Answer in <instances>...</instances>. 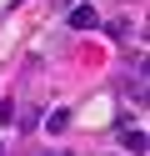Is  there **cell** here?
<instances>
[{
  "label": "cell",
  "mask_w": 150,
  "mask_h": 156,
  "mask_svg": "<svg viewBox=\"0 0 150 156\" xmlns=\"http://www.w3.org/2000/svg\"><path fill=\"white\" fill-rule=\"evenodd\" d=\"M40 121H45V131H50V136L70 131V111H65V106H55V111H50V116H40Z\"/></svg>",
  "instance_id": "3957f363"
},
{
  "label": "cell",
  "mask_w": 150,
  "mask_h": 156,
  "mask_svg": "<svg viewBox=\"0 0 150 156\" xmlns=\"http://www.w3.org/2000/svg\"><path fill=\"white\" fill-rule=\"evenodd\" d=\"M45 156H65V151H45Z\"/></svg>",
  "instance_id": "8992f818"
},
{
  "label": "cell",
  "mask_w": 150,
  "mask_h": 156,
  "mask_svg": "<svg viewBox=\"0 0 150 156\" xmlns=\"http://www.w3.org/2000/svg\"><path fill=\"white\" fill-rule=\"evenodd\" d=\"M115 136L130 146V156H145V131H140V126L130 121V116H120V121H115Z\"/></svg>",
  "instance_id": "6da1fadb"
},
{
  "label": "cell",
  "mask_w": 150,
  "mask_h": 156,
  "mask_svg": "<svg viewBox=\"0 0 150 156\" xmlns=\"http://www.w3.org/2000/svg\"><path fill=\"white\" fill-rule=\"evenodd\" d=\"M65 20H70V30H95V25H100V15H95V5H75Z\"/></svg>",
  "instance_id": "7a4b0ae2"
},
{
  "label": "cell",
  "mask_w": 150,
  "mask_h": 156,
  "mask_svg": "<svg viewBox=\"0 0 150 156\" xmlns=\"http://www.w3.org/2000/svg\"><path fill=\"white\" fill-rule=\"evenodd\" d=\"M0 156H5V146H0Z\"/></svg>",
  "instance_id": "52a82bcc"
},
{
  "label": "cell",
  "mask_w": 150,
  "mask_h": 156,
  "mask_svg": "<svg viewBox=\"0 0 150 156\" xmlns=\"http://www.w3.org/2000/svg\"><path fill=\"white\" fill-rule=\"evenodd\" d=\"M15 121H20V131H40V111H35V106H25V111H15Z\"/></svg>",
  "instance_id": "277c9868"
},
{
  "label": "cell",
  "mask_w": 150,
  "mask_h": 156,
  "mask_svg": "<svg viewBox=\"0 0 150 156\" xmlns=\"http://www.w3.org/2000/svg\"><path fill=\"white\" fill-rule=\"evenodd\" d=\"M15 111H20L15 101H0V126H10V121H15Z\"/></svg>",
  "instance_id": "5b68a950"
}]
</instances>
